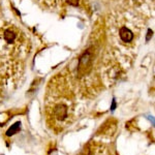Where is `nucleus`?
Segmentation results:
<instances>
[{"mask_svg": "<svg viewBox=\"0 0 155 155\" xmlns=\"http://www.w3.org/2000/svg\"><path fill=\"white\" fill-rule=\"evenodd\" d=\"M118 34H119L120 41L123 42H127V44H128V42H131L134 41V32H132V30H130L126 26L120 27Z\"/></svg>", "mask_w": 155, "mask_h": 155, "instance_id": "f257e3e1", "label": "nucleus"}, {"mask_svg": "<svg viewBox=\"0 0 155 155\" xmlns=\"http://www.w3.org/2000/svg\"><path fill=\"white\" fill-rule=\"evenodd\" d=\"M90 62H91V54L89 51H87L86 53L83 54V56L81 57L79 62V71H81L82 69L87 68L90 65Z\"/></svg>", "mask_w": 155, "mask_h": 155, "instance_id": "f03ea898", "label": "nucleus"}, {"mask_svg": "<svg viewBox=\"0 0 155 155\" xmlns=\"http://www.w3.org/2000/svg\"><path fill=\"white\" fill-rule=\"evenodd\" d=\"M3 38L6 42L12 44V42H14L17 39V33L12 31V30H6L3 33Z\"/></svg>", "mask_w": 155, "mask_h": 155, "instance_id": "7ed1b4c3", "label": "nucleus"}, {"mask_svg": "<svg viewBox=\"0 0 155 155\" xmlns=\"http://www.w3.org/2000/svg\"><path fill=\"white\" fill-rule=\"evenodd\" d=\"M67 2H68V3L72 6H77V5H79L80 0H67Z\"/></svg>", "mask_w": 155, "mask_h": 155, "instance_id": "20e7f679", "label": "nucleus"}]
</instances>
